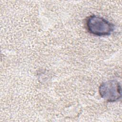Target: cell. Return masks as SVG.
<instances>
[{
    "label": "cell",
    "mask_w": 122,
    "mask_h": 122,
    "mask_svg": "<svg viewBox=\"0 0 122 122\" xmlns=\"http://www.w3.org/2000/svg\"><path fill=\"white\" fill-rule=\"evenodd\" d=\"M86 27L88 32L95 36L110 35L114 30V25L103 17L90 15L86 20Z\"/></svg>",
    "instance_id": "6da1fadb"
},
{
    "label": "cell",
    "mask_w": 122,
    "mask_h": 122,
    "mask_svg": "<svg viewBox=\"0 0 122 122\" xmlns=\"http://www.w3.org/2000/svg\"><path fill=\"white\" fill-rule=\"evenodd\" d=\"M101 97L107 102H113L122 97L121 83L117 80H109L102 82L99 87Z\"/></svg>",
    "instance_id": "7a4b0ae2"
}]
</instances>
